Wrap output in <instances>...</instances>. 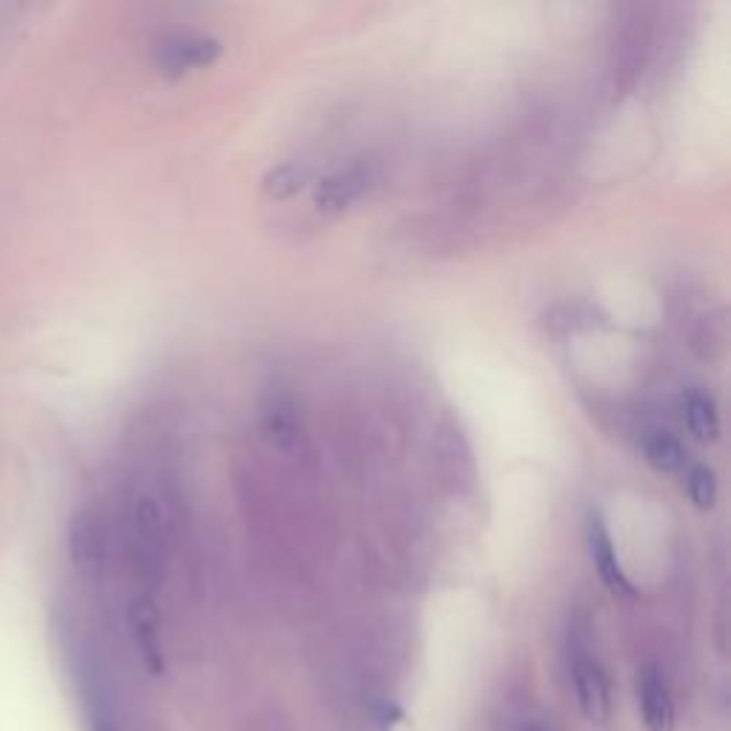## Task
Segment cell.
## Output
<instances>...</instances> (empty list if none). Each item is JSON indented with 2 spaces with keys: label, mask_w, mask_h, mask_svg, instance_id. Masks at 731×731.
<instances>
[{
  "label": "cell",
  "mask_w": 731,
  "mask_h": 731,
  "mask_svg": "<svg viewBox=\"0 0 731 731\" xmlns=\"http://www.w3.org/2000/svg\"><path fill=\"white\" fill-rule=\"evenodd\" d=\"M569 672H572L574 695H578L580 711L592 723H606L612 717V683L606 669L594 658L586 640L574 638L569 643Z\"/></svg>",
  "instance_id": "1"
},
{
  "label": "cell",
  "mask_w": 731,
  "mask_h": 731,
  "mask_svg": "<svg viewBox=\"0 0 731 731\" xmlns=\"http://www.w3.org/2000/svg\"><path fill=\"white\" fill-rule=\"evenodd\" d=\"M69 558L78 574L101 578L106 566V526L101 514L92 509H80L69 521Z\"/></svg>",
  "instance_id": "2"
},
{
  "label": "cell",
  "mask_w": 731,
  "mask_h": 731,
  "mask_svg": "<svg viewBox=\"0 0 731 731\" xmlns=\"http://www.w3.org/2000/svg\"><path fill=\"white\" fill-rule=\"evenodd\" d=\"M132 555L140 574H149L160 560V544H163V517L155 498L140 494L132 503Z\"/></svg>",
  "instance_id": "3"
},
{
  "label": "cell",
  "mask_w": 731,
  "mask_h": 731,
  "mask_svg": "<svg viewBox=\"0 0 731 731\" xmlns=\"http://www.w3.org/2000/svg\"><path fill=\"white\" fill-rule=\"evenodd\" d=\"M224 55V44L218 37H203V35H186L172 37L158 49V66L160 72L169 78H181V75L195 72V69H206Z\"/></svg>",
  "instance_id": "4"
},
{
  "label": "cell",
  "mask_w": 731,
  "mask_h": 731,
  "mask_svg": "<svg viewBox=\"0 0 731 731\" xmlns=\"http://www.w3.org/2000/svg\"><path fill=\"white\" fill-rule=\"evenodd\" d=\"M586 546H589V558H592L594 569L601 574V580L606 583V589L612 594H623V597H629L635 594V586H631V580L626 578L623 572L620 558H617L615 540L608 535V526L603 521V514L597 509L589 512L586 521Z\"/></svg>",
  "instance_id": "5"
},
{
  "label": "cell",
  "mask_w": 731,
  "mask_h": 731,
  "mask_svg": "<svg viewBox=\"0 0 731 731\" xmlns=\"http://www.w3.org/2000/svg\"><path fill=\"white\" fill-rule=\"evenodd\" d=\"M372 183V172L363 163H352L346 169L327 174L323 181L315 186V206L327 215H338V212L349 209L352 203L361 201L366 195V189Z\"/></svg>",
  "instance_id": "6"
},
{
  "label": "cell",
  "mask_w": 731,
  "mask_h": 731,
  "mask_svg": "<svg viewBox=\"0 0 731 731\" xmlns=\"http://www.w3.org/2000/svg\"><path fill=\"white\" fill-rule=\"evenodd\" d=\"M261 426L277 452H292L300 441V414L289 395L272 391L261 406Z\"/></svg>",
  "instance_id": "7"
},
{
  "label": "cell",
  "mask_w": 731,
  "mask_h": 731,
  "mask_svg": "<svg viewBox=\"0 0 731 731\" xmlns=\"http://www.w3.org/2000/svg\"><path fill=\"white\" fill-rule=\"evenodd\" d=\"M129 626H132V638H135V643H138V652H140V658H144L146 666H149V672H155V674L163 672L158 608H155V603L149 601V597H138V601H132Z\"/></svg>",
  "instance_id": "8"
},
{
  "label": "cell",
  "mask_w": 731,
  "mask_h": 731,
  "mask_svg": "<svg viewBox=\"0 0 731 731\" xmlns=\"http://www.w3.org/2000/svg\"><path fill=\"white\" fill-rule=\"evenodd\" d=\"M640 709H643V723L649 731H674L672 692L654 666L646 669L640 681Z\"/></svg>",
  "instance_id": "9"
},
{
  "label": "cell",
  "mask_w": 731,
  "mask_h": 731,
  "mask_svg": "<svg viewBox=\"0 0 731 731\" xmlns=\"http://www.w3.org/2000/svg\"><path fill=\"white\" fill-rule=\"evenodd\" d=\"M683 423L700 443H711L720 437V414L715 400L700 389H686L681 398Z\"/></svg>",
  "instance_id": "10"
},
{
  "label": "cell",
  "mask_w": 731,
  "mask_h": 731,
  "mask_svg": "<svg viewBox=\"0 0 731 731\" xmlns=\"http://www.w3.org/2000/svg\"><path fill=\"white\" fill-rule=\"evenodd\" d=\"M643 460L652 466L660 475H672V471L686 469V452H683V443L666 432V429H658V432H649L643 437Z\"/></svg>",
  "instance_id": "11"
},
{
  "label": "cell",
  "mask_w": 731,
  "mask_h": 731,
  "mask_svg": "<svg viewBox=\"0 0 731 731\" xmlns=\"http://www.w3.org/2000/svg\"><path fill=\"white\" fill-rule=\"evenodd\" d=\"M306 183H309V169L297 160H286V163H277L263 174L261 189L263 195L272 197V201H286V197H295Z\"/></svg>",
  "instance_id": "12"
},
{
  "label": "cell",
  "mask_w": 731,
  "mask_h": 731,
  "mask_svg": "<svg viewBox=\"0 0 731 731\" xmlns=\"http://www.w3.org/2000/svg\"><path fill=\"white\" fill-rule=\"evenodd\" d=\"M683 489L700 512H711L717 506V475L706 464H688L683 469Z\"/></svg>",
  "instance_id": "13"
},
{
  "label": "cell",
  "mask_w": 731,
  "mask_h": 731,
  "mask_svg": "<svg viewBox=\"0 0 731 731\" xmlns=\"http://www.w3.org/2000/svg\"><path fill=\"white\" fill-rule=\"evenodd\" d=\"M517 731H546V729H540V726H532V723H526V726H521V729Z\"/></svg>",
  "instance_id": "14"
}]
</instances>
